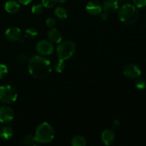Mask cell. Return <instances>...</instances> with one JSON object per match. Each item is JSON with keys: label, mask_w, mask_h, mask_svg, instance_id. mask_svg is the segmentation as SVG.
<instances>
[{"label": "cell", "mask_w": 146, "mask_h": 146, "mask_svg": "<svg viewBox=\"0 0 146 146\" xmlns=\"http://www.w3.org/2000/svg\"><path fill=\"white\" fill-rule=\"evenodd\" d=\"M28 70L31 76L36 79H43L52 71V65L48 58L41 55L31 57L28 62Z\"/></svg>", "instance_id": "obj_1"}, {"label": "cell", "mask_w": 146, "mask_h": 146, "mask_svg": "<svg viewBox=\"0 0 146 146\" xmlns=\"http://www.w3.org/2000/svg\"><path fill=\"white\" fill-rule=\"evenodd\" d=\"M118 17L124 24H133L138 21L139 11L133 4L126 2L118 7Z\"/></svg>", "instance_id": "obj_2"}, {"label": "cell", "mask_w": 146, "mask_h": 146, "mask_svg": "<svg viewBox=\"0 0 146 146\" xmlns=\"http://www.w3.org/2000/svg\"><path fill=\"white\" fill-rule=\"evenodd\" d=\"M54 135L55 131L52 125L47 122H43L37 126L34 136L36 143L46 144L54 140Z\"/></svg>", "instance_id": "obj_3"}, {"label": "cell", "mask_w": 146, "mask_h": 146, "mask_svg": "<svg viewBox=\"0 0 146 146\" xmlns=\"http://www.w3.org/2000/svg\"><path fill=\"white\" fill-rule=\"evenodd\" d=\"M76 51V45L72 41H63L58 44L56 47V55L58 58L61 60H68L75 54Z\"/></svg>", "instance_id": "obj_4"}, {"label": "cell", "mask_w": 146, "mask_h": 146, "mask_svg": "<svg viewBox=\"0 0 146 146\" xmlns=\"http://www.w3.org/2000/svg\"><path fill=\"white\" fill-rule=\"evenodd\" d=\"M18 93L14 87L9 85L0 86V101L3 104H10L15 102Z\"/></svg>", "instance_id": "obj_5"}, {"label": "cell", "mask_w": 146, "mask_h": 146, "mask_svg": "<svg viewBox=\"0 0 146 146\" xmlns=\"http://www.w3.org/2000/svg\"><path fill=\"white\" fill-rule=\"evenodd\" d=\"M37 52L43 56H51L54 51V46L51 42L47 40H41L36 46Z\"/></svg>", "instance_id": "obj_6"}, {"label": "cell", "mask_w": 146, "mask_h": 146, "mask_svg": "<svg viewBox=\"0 0 146 146\" xmlns=\"http://www.w3.org/2000/svg\"><path fill=\"white\" fill-rule=\"evenodd\" d=\"M14 111L12 108L8 106H4L0 108V123H8L13 121L14 118Z\"/></svg>", "instance_id": "obj_7"}, {"label": "cell", "mask_w": 146, "mask_h": 146, "mask_svg": "<svg viewBox=\"0 0 146 146\" xmlns=\"http://www.w3.org/2000/svg\"><path fill=\"white\" fill-rule=\"evenodd\" d=\"M141 70L139 66L134 64H127L123 68V75L127 78L134 79L138 78L141 76Z\"/></svg>", "instance_id": "obj_8"}, {"label": "cell", "mask_w": 146, "mask_h": 146, "mask_svg": "<svg viewBox=\"0 0 146 146\" xmlns=\"http://www.w3.org/2000/svg\"><path fill=\"white\" fill-rule=\"evenodd\" d=\"M6 38L10 41H17L21 39V31L18 27H10L4 33Z\"/></svg>", "instance_id": "obj_9"}, {"label": "cell", "mask_w": 146, "mask_h": 146, "mask_svg": "<svg viewBox=\"0 0 146 146\" xmlns=\"http://www.w3.org/2000/svg\"><path fill=\"white\" fill-rule=\"evenodd\" d=\"M86 10L91 15H99L102 11V5L96 0H92L87 3Z\"/></svg>", "instance_id": "obj_10"}, {"label": "cell", "mask_w": 146, "mask_h": 146, "mask_svg": "<svg viewBox=\"0 0 146 146\" xmlns=\"http://www.w3.org/2000/svg\"><path fill=\"white\" fill-rule=\"evenodd\" d=\"M118 4L115 0H105L103 2L102 9L105 13L108 14H114L118 9Z\"/></svg>", "instance_id": "obj_11"}, {"label": "cell", "mask_w": 146, "mask_h": 146, "mask_svg": "<svg viewBox=\"0 0 146 146\" xmlns=\"http://www.w3.org/2000/svg\"><path fill=\"white\" fill-rule=\"evenodd\" d=\"M101 141L106 145H112L115 141V134L113 130L106 129L101 133Z\"/></svg>", "instance_id": "obj_12"}, {"label": "cell", "mask_w": 146, "mask_h": 146, "mask_svg": "<svg viewBox=\"0 0 146 146\" xmlns=\"http://www.w3.org/2000/svg\"><path fill=\"white\" fill-rule=\"evenodd\" d=\"M47 37L50 42L52 44H59L62 40V34L55 28H51L47 33Z\"/></svg>", "instance_id": "obj_13"}, {"label": "cell", "mask_w": 146, "mask_h": 146, "mask_svg": "<svg viewBox=\"0 0 146 146\" xmlns=\"http://www.w3.org/2000/svg\"><path fill=\"white\" fill-rule=\"evenodd\" d=\"M4 9L7 12L14 14L18 12L20 9V4L15 0H9L5 3Z\"/></svg>", "instance_id": "obj_14"}, {"label": "cell", "mask_w": 146, "mask_h": 146, "mask_svg": "<svg viewBox=\"0 0 146 146\" xmlns=\"http://www.w3.org/2000/svg\"><path fill=\"white\" fill-rule=\"evenodd\" d=\"M14 135V131L12 128L9 125H4L0 128V138H2L3 140H8L11 139Z\"/></svg>", "instance_id": "obj_15"}, {"label": "cell", "mask_w": 146, "mask_h": 146, "mask_svg": "<svg viewBox=\"0 0 146 146\" xmlns=\"http://www.w3.org/2000/svg\"><path fill=\"white\" fill-rule=\"evenodd\" d=\"M54 15L57 17L58 19L61 20L66 19L68 17V12H67L66 9L64 7H58L54 9Z\"/></svg>", "instance_id": "obj_16"}, {"label": "cell", "mask_w": 146, "mask_h": 146, "mask_svg": "<svg viewBox=\"0 0 146 146\" xmlns=\"http://www.w3.org/2000/svg\"><path fill=\"white\" fill-rule=\"evenodd\" d=\"M71 145L73 146H86V141L84 137L81 135H75L71 139Z\"/></svg>", "instance_id": "obj_17"}, {"label": "cell", "mask_w": 146, "mask_h": 146, "mask_svg": "<svg viewBox=\"0 0 146 146\" xmlns=\"http://www.w3.org/2000/svg\"><path fill=\"white\" fill-rule=\"evenodd\" d=\"M65 62L64 60L58 58V60L54 63L52 66V68L57 73H62L65 69Z\"/></svg>", "instance_id": "obj_18"}, {"label": "cell", "mask_w": 146, "mask_h": 146, "mask_svg": "<svg viewBox=\"0 0 146 146\" xmlns=\"http://www.w3.org/2000/svg\"><path fill=\"white\" fill-rule=\"evenodd\" d=\"M38 35V31L34 27H29L27 29H26L24 32V36L27 38L32 39V38H36Z\"/></svg>", "instance_id": "obj_19"}, {"label": "cell", "mask_w": 146, "mask_h": 146, "mask_svg": "<svg viewBox=\"0 0 146 146\" xmlns=\"http://www.w3.org/2000/svg\"><path fill=\"white\" fill-rule=\"evenodd\" d=\"M36 143L34 136L31 134L27 135L21 140V144L24 145H34Z\"/></svg>", "instance_id": "obj_20"}, {"label": "cell", "mask_w": 146, "mask_h": 146, "mask_svg": "<svg viewBox=\"0 0 146 146\" xmlns=\"http://www.w3.org/2000/svg\"><path fill=\"white\" fill-rule=\"evenodd\" d=\"M43 10H44V6L42 5V4H36L31 7V11L36 15L41 14L43 12Z\"/></svg>", "instance_id": "obj_21"}, {"label": "cell", "mask_w": 146, "mask_h": 146, "mask_svg": "<svg viewBox=\"0 0 146 146\" xmlns=\"http://www.w3.org/2000/svg\"><path fill=\"white\" fill-rule=\"evenodd\" d=\"M135 88L138 90H144L146 88L145 80L138 77L135 81Z\"/></svg>", "instance_id": "obj_22"}, {"label": "cell", "mask_w": 146, "mask_h": 146, "mask_svg": "<svg viewBox=\"0 0 146 146\" xmlns=\"http://www.w3.org/2000/svg\"><path fill=\"white\" fill-rule=\"evenodd\" d=\"M29 59L30 58L29 57L28 54H27V53H22V54H19V56L17 57V61L20 64H24L27 61L29 62Z\"/></svg>", "instance_id": "obj_23"}, {"label": "cell", "mask_w": 146, "mask_h": 146, "mask_svg": "<svg viewBox=\"0 0 146 146\" xmlns=\"http://www.w3.org/2000/svg\"><path fill=\"white\" fill-rule=\"evenodd\" d=\"M57 0H41V4L45 8H52L57 3Z\"/></svg>", "instance_id": "obj_24"}, {"label": "cell", "mask_w": 146, "mask_h": 146, "mask_svg": "<svg viewBox=\"0 0 146 146\" xmlns=\"http://www.w3.org/2000/svg\"><path fill=\"white\" fill-rule=\"evenodd\" d=\"M8 74V68L5 64H0V80L5 78Z\"/></svg>", "instance_id": "obj_25"}, {"label": "cell", "mask_w": 146, "mask_h": 146, "mask_svg": "<svg viewBox=\"0 0 146 146\" xmlns=\"http://www.w3.org/2000/svg\"><path fill=\"white\" fill-rule=\"evenodd\" d=\"M56 24V21L54 18L53 17H48L46 20V24L47 27L48 28L51 29V28H54L55 27Z\"/></svg>", "instance_id": "obj_26"}, {"label": "cell", "mask_w": 146, "mask_h": 146, "mask_svg": "<svg viewBox=\"0 0 146 146\" xmlns=\"http://www.w3.org/2000/svg\"><path fill=\"white\" fill-rule=\"evenodd\" d=\"M133 5L136 8H143L146 6V0H133Z\"/></svg>", "instance_id": "obj_27"}, {"label": "cell", "mask_w": 146, "mask_h": 146, "mask_svg": "<svg viewBox=\"0 0 146 146\" xmlns=\"http://www.w3.org/2000/svg\"><path fill=\"white\" fill-rule=\"evenodd\" d=\"M120 125H121V123H120L119 121L114 120L111 123V128H112V130H117L120 127Z\"/></svg>", "instance_id": "obj_28"}, {"label": "cell", "mask_w": 146, "mask_h": 146, "mask_svg": "<svg viewBox=\"0 0 146 146\" xmlns=\"http://www.w3.org/2000/svg\"><path fill=\"white\" fill-rule=\"evenodd\" d=\"M17 1L22 5H27V4H30L32 1V0H17Z\"/></svg>", "instance_id": "obj_29"}, {"label": "cell", "mask_w": 146, "mask_h": 146, "mask_svg": "<svg viewBox=\"0 0 146 146\" xmlns=\"http://www.w3.org/2000/svg\"><path fill=\"white\" fill-rule=\"evenodd\" d=\"M99 15H100V17H101V19L104 20V21H106V20L108 19V14H106V13H105V12H104V11L103 13H101V14H100Z\"/></svg>", "instance_id": "obj_30"}, {"label": "cell", "mask_w": 146, "mask_h": 146, "mask_svg": "<svg viewBox=\"0 0 146 146\" xmlns=\"http://www.w3.org/2000/svg\"><path fill=\"white\" fill-rule=\"evenodd\" d=\"M130 1V0H115V1H116L117 4H118V6L122 5V4H125V3H126L127 1Z\"/></svg>", "instance_id": "obj_31"}, {"label": "cell", "mask_w": 146, "mask_h": 146, "mask_svg": "<svg viewBox=\"0 0 146 146\" xmlns=\"http://www.w3.org/2000/svg\"><path fill=\"white\" fill-rule=\"evenodd\" d=\"M58 1V2H60V3H64L66 2V1H67L68 0H57Z\"/></svg>", "instance_id": "obj_32"}]
</instances>
